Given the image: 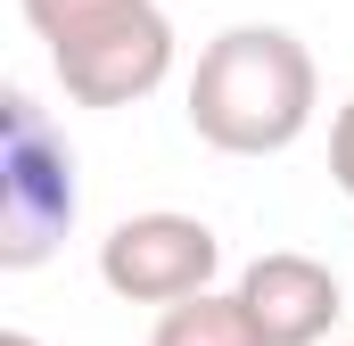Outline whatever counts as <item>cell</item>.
<instances>
[{
    "instance_id": "obj_1",
    "label": "cell",
    "mask_w": 354,
    "mask_h": 346,
    "mask_svg": "<svg viewBox=\"0 0 354 346\" xmlns=\"http://www.w3.org/2000/svg\"><path fill=\"white\" fill-rule=\"evenodd\" d=\"M322 107L313 50L288 25H223L189 75V132L223 157H280Z\"/></svg>"
},
{
    "instance_id": "obj_2",
    "label": "cell",
    "mask_w": 354,
    "mask_h": 346,
    "mask_svg": "<svg viewBox=\"0 0 354 346\" xmlns=\"http://www.w3.org/2000/svg\"><path fill=\"white\" fill-rule=\"evenodd\" d=\"M50 75L75 107H132L174 75V17L157 0H99L50 25Z\"/></svg>"
},
{
    "instance_id": "obj_3",
    "label": "cell",
    "mask_w": 354,
    "mask_h": 346,
    "mask_svg": "<svg viewBox=\"0 0 354 346\" xmlns=\"http://www.w3.org/2000/svg\"><path fill=\"white\" fill-rule=\"evenodd\" d=\"M0 264L33 272L66 231H75V157L41 124L25 91H8V149H0Z\"/></svg>"
},
{
    "instance_id": "obj_4",
    "label": "cell",
    "mask_w": 354,
    "mask_h": 346,
    "mask_svg": "<svg viewBox=\"0 0 354 346\" xmlns=\"http://www.w3.org/2000/svg\"><path fill=\"white\" fill-rule=\"evenodd\" d=\"M223 272V239L214 223L174 215V206H149V215H124L107 239H99V280L124 297V305H174L214 289Z\"/></svg>"
},
{
    "instance_id": "obj_5",
    "label": "cell",
    "mask_w": 354,
    "mask_h": 346,
    "mask_svg": "<svg viewBox=\"0 0 354 346\" xmlns=\"http://www.w3.org/2000/svg\"><path fill=\"white\" fill-rule=\"evenodd\" d=\"M239 305H248L264 346H322L338 330V313H346V289H338L330 264L297 256V248H272V256H256L239 272Z\"/></svg>"
},
{
    "instance_id": "obj_6",
    "label": "cell",
    "mask_w": 354,
    "mask_h": 346,
    "mask_svg": "<svg viewBox=\"0 0 354 346\" xmlns=\"http://www.w3.org/2000/svg\"><path fill=\"white\" fill-rule=\"evenodd\" d=\"M149 346H264V338H256V322H248L239 289H198V297L157 305Z\"/></svg>"
},
{
    "instance_id": "obj_7",
    "label": "cell",
    "mask_w": 354,
    "mask_h": 346,
    "mask_svg": "<svg viewBox=\"0 0 354 346\" xmlns=\"http://www.w3.org/2000/svg\"><path fill=\"white\" fill-rule=\"evenodd\" d=\"M330 181H338V190L354 198V99L338 107V116H330Z\"/></svg>"
},
{
    "instance_id": "obj_8",
    "label": "cell",
    "mask_w": 354,
    "mask_h": 346,
    "mask_svg": "<svg viewBox=\"0 0 354 346\" xmlns=\"http://www.w3.org/2000/svg\"><path fill=\"white\" fill-rule=\"evenodd\" d=\"M17 8H25V25H33V33H50V25H66V17L99 8V0H17Z\"/></svg>"
},
{
    "instance_id": "obj_9",
    "label": "cell",
    "mask_w": 354,
    "mask_h": 346,
    "mask_svg": "<svg viewBox=\"0 0 354 346\" xmlns=\"http://www.w3.org/2000/svg\"><path fill=\"white\" fill-rule=\"evenodd\" d=\"M0 346H41V338H33V330H8V338H0Z\"/></svg>"
}]
</instances>
